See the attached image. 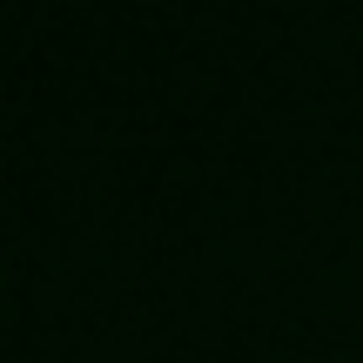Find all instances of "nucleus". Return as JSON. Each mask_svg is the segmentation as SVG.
Masks as SVG:
<instances>
[]
</instances>
